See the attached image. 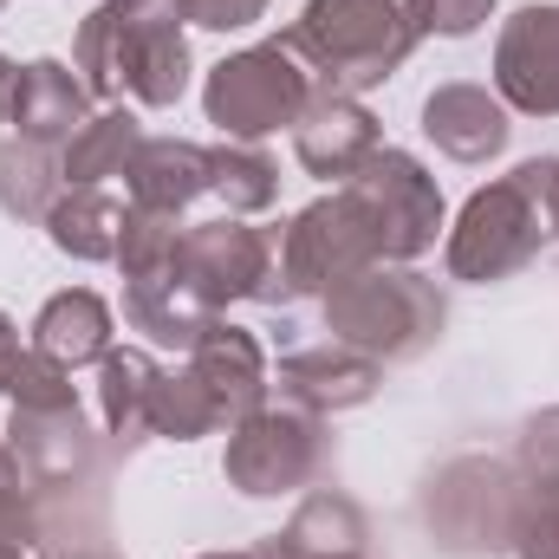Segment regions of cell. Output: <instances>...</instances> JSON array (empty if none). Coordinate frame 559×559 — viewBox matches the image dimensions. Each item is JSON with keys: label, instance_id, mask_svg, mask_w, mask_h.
I'll return each instance as SVG.
<instances>
[{"label": "cell", "instance_id": "6da1fadb", "mask_svg": "<svg viewBox=\"0 0 559 559\" xmlns=\"http://www.w3.org/2000/svg\"><path fill=\"white\" fill-rule=\"evenodd\" d=\"M189 0H98L79 20L72 66L92 98H138L143 111H169L189 92Z\"/></svg>", "mask_w": 559, "mask_h": 559}, {"label": "cell", "instance_id": "7a4b0ae2", "mask_svg": "<svg viewBox=\"0 0 559 559\" xmlns=\"http://www.w3.org/2000/svg\"><path fill=\"white\" fill-rule=\"evenodd\" d=\"M280 39L306 59L319 92L358 98L411 66L423 33L404 0H306Z\"/></svg>", "mask_w": 559, "mask_h": 559}, {"label": "cell", "instance_id": "3957f363", "mask_svg": "<svg viewBox=\"0 0 559 559\" xmlns=\"http://www.w3.org/2000/svg\"><path fill=\"white\" fill-rule=\"evenodd\" d=\"M319 306H325V332L378 365H417L449 325L442 286L397 261H371L365 274L338 280Z\"/></svg>", "mask_w": 559, "mask_h": 559}, {"label": "cell", "instance_id": "277c9868", "mask_svg": "<svg viewBox=\"0 0 559 559\" xmlns=\"http://www.w3.org/2000/svg\"><path fill=\"white\" fill-rule=\"evenodd\" d=\"M312 92L319 85H312L306 59L286 39H261V46H241L222 66H209L202 118L228 143H261V138H274V131H293L299 111L312 105Z\"/></svg>", "mask_w": 559, "mask_h": 559}, {"label": "cell", "instance_id": "5b68a950", "mask_svg": "<svg viewBox=\"0 0 559 559\" xmlns=\"http://www.w3.org/2000/svg\"><path fill=\"white\" fill-rule=\"evenodd\" d=\"M338 189L358 202V215H365V228H371L378 261L411 267L417 254H429V248H436V235L449 228L436 176L423 169V156L397 150V143L371 150V156H365V163H358Z\"/></svg>", "mask_w": 559, "mask_h": 559}, {"label": "cell", "instance_id": "8992f818", "mask_svg": "<svg viewBox=\"0 0 559 559\" xmlns=\"http://www.w3.org/2000/svg\"><path fill=\"white\" fill-rule=\"evenodd\" d=\"M547 248V222L527 195L521 176H501L488 189H475L462 202V215L449 222L442 235V267L462 286H495V280H514L521 267H534Z\"/></svg>", "mask_w": 559, "mask_h": 559}, {"label": "cell", "instance_id": "52a82bcc", "mask_svg": "<svg viewBox=\"0 0 559 559\" xmlns=\"http://www.w3.org/2000/svg\"><path fill=\"white\" fill-rule=\"evenodd\" d=\"M371 261H378V248H371V228H365L358 202L345 189H332V195L306 202L274 235V286H267V306L325 299L338 280L365 274Z\"/></svg>", "mask_w": 559, "mask_h": 559}, {"label": "cell", "instance_id": "ba28073f", "mask_svg": "<svg viewBox=\"0 0 559 559\" xmlns=\"http://www.w3.org/2000/svg\"><path fill=\"white\" fill-rule=\"evenodd\" d=\"M325 417H306L293 404H261L254 417L228 429L222 449V475L235 495L248 501H280V495H306L325 475Z\"/></svg>", "mask_w": 559, "mask_h": 559}, {"label": "cell", "instance_id": "9c48e42d", "mask_svg": "<svg viewBox=\"0 0 559 559\" xmlns=\"http://www.w3.org/2000/svg\"><path fill=\"white\" fill-rule=\"evenodd\" d=\"M514 508H521L514 462H481V455L449 462L423 495V521L455 554H501L514 540Z\"/></svg>", "mask_w": 559, "mask_h": 559}, {"label": "cell", "instance_id": "30bf717a", "mask_svg": "<svg viewBox=\"0 0 559 559\" xmlns=\"http://www.w3.org/2000/svg\"><path fill=\"white\" fill-rule=\"evenodd\" d=\"M176 274L189 280L215 312H228L235 299H267V286H274V235L248 228V215L189 222L182 248H176Z\"/></svg>", "mask_w": 559, "mask_h": 559}, {"label": "cell", "instance_id": "8fae6325", "mask_svg": "<svg viewBox=\"0 0 559 559\" xmlns=\"http://www.w3.org/2000/svg\"><path fill=\"white\" fill-rule=\"evenodd\" d=\"M495 98L521 118H559V7L534 0L495 33Z\"/></svg>", "mask_w": 559, "mask_h": 559}, {"label": "cell", "instance_id": "7c38bea8", "mask_svg": "<svg viewBox=\"0 0 559 559\" xmlns=\"http://www.w3.org/2000/svg\"><path fill=\"white\" fill-rule=\"evenodd\" d=\"M7 449H13V462L26 468V481L39 495H72L98 468V436H92L79 404H66V411H13Z\"/></svg>", "mask_w": 559, "mask_h": 559}, {"label": "cell", "instance_id": "4fadbf2b", "mask_svg": "<svg viewBox=\"0 0 559 559\" xmlns=\"http://www.w3.org/2000/svg\"><path fill=\"white\" fill-rule=\"evenodd\" d=\"M378 384H384V365H378V358H365V352H352V345H338V338L286 352V358H280V371H274L280 404H293V411H306V417L358 411V404H371V397H378Z\"/></svg>", "mask_w": 559, "mask_h": 559}, {"label": "cell", "instance_id": "5bb4252c", "mask_svg": "<svg viewBox=\"0 0 559 559\" xmlns=\"http://www.w3.org/2000/svg\"><path fill=\"white\" fill-rule=\"evenodd\" d=\"M371 150H384V131H378V118H371L358 98H345V92H312V105H306L299 124H293V156H299L306 176H319V182L338 189Z\"/></svg>", "mask_w": 559, "mask_h": 559}, {"label": "cell", "instance_id": "9a60e30c", "mask_svg": "<svg viewBox=\"0 0 559 559\" xmlns=\"http://www.w3.org/2000/svg\"><path fill=\"white\" fill-rule=\"evenodd\" d=\"M189 371L209 384V397H215V411H222L228 429L241 417H254V411L267 404V391H274V371H267L261 338H254L248 325H235V319H215V325L195 338Z\"/></svg>", "mask_w": 559, "mask_h": 559}, {"label": "cell", "instance_id": "2e32d148", "mask_svg": "<svg viewBox=\"0 0 559 559\" xmlns=\"http://www.w3.org/2000/svg\"><path fill=\"white\" fill-rule=\"evenodd\" d=\"M423 138L436 143L449 163H488L514 138V111L495 98V85L455 79V85H436L423 98Z\"/></svg>", "mask_w": 559, "mask_h": 559}, {"label": "cell", "instance_id": "e0dca14e", "mask_svg": "<svg viewBox=\"0 0 559 559\" xmlns=\"http://www.w3.org/2000/svg\"><path fill=\"white\" fill-rule=\"evenodd\" d=\"M371 547V521L365 508L345 495V488H312L299 495L293 521L267 534L261 547H248L254 559H345V554H365Z\"/></svg>", "mask_w": 559, "mask_h": 559}, {"label": "cell", "instance_id": "ac0fdd59", "mask_svg": "<svg viewBox=\"0 0 559 559\" xmlns=\"http://www.w3.org/2000/svg\"><path fill=\"white\" fill-rule=\"evenodd\" d=\"M156 384H163V365L150 352H138V345L105 352V365H98V423H105L118 455H131L156 436Z\"/></svg>", "mask_w": 559, "mask_h": 559}, {"label": "cell", "instance_id": "d6986e66", "mask_svg": "<svg viewBox=\"0 0 559 559\" xmlns=\"http://www.w3.org/2000/svg\"><path fill=\"white\" fill-rule=\"evenodd\" d=\"M124 189H131V209L189 215V202L209 195V150L189 138H143L124 169Z\"/></svg>", "mask_w": 559, "mask_h": 559}, {"label": "cell", "instance_id": "ffe728a7", "mask_svg": "<svg viewBox=\"0 0 559 559\" xmlns=\"http://www.w3.org/2000/svg\"><path fill=\"white\" fill-rule=\"evenodd\" d=\"M222 312L176 274H150V280H124V325L143 332L150 345H169V352H195V338L215 325Z\"/></svg>", "mask_w": 559, "mask_h": 559}, {"label": "cell", "instance_id": "44dd1931", "mask_svg": "<svg viewBox=\"0 0 559 559\" xmlns=\"http://www.w3.org/2000/svg\"><path fill=\"white\" fill-rule=\"evenodd\" d=\"M92 111H98V105H92V85H85L66 59H33V66H20V111H13L20 138L66 150V138H72Z\"/></svg>", "mask_w": 559, "mask_h": 559}, {"label": "cell", "instance_id": "7402d4cb", "mask_svg": "<svg viewBox=\"0 0 559 559\" xmlns=\"http://www.w3.org/2000/svg\"><path fill=\"white\" fill-rule=\"evenodd\" d=\"M111 332H118V319H111V306H105L92 286H66V293H52V299L39 306V319H33V345H39L46 358H59L66 371H79V365H105Z\"/></svg>", "mask_w": 559, "mask_h": 559}, {"label": "cell", "instance_id": "603a6c76", "mask_svg": "<svg viewBox=\"0 0 559 559\" xmlns=\"http://www.w3.org/2000/svg\"><path fill=\"white\" fill-rule=\"evenodd\" d=\"M124 215H131V209H124L118 195H105V189H66V195L52 202V215H46V241H52L66 261L98 267V261H118Z\"/></svg>", "mask_w": 559, "mask_h": 559}, {"label": "cell", "instance_id": "cb8c5ba5", "mask_svg": "<svg viewBox=\"0 0 559 559\" xmlns=\"http://www.w3.org/2000/svg\"><path fill=\"white\" fill-rule=\"evenodd\" d=\"M138 143H143L138 111H124V105L92 111V118L66 138V150H59V163H66V189H105L111 176L131 169Z\"/></svg>", "mask_w": 559, "mask_h": 559}, {"label": "cell", "instance_id": "d4e9b609", "mask_svg": "<svg viewBox=\"0 0 559 559\" xmlns=\"http://www.w3.org/2000/svg\"><path fill=\"white\" fill-rule=\"evenodd\" d=\"M59 195H66V163H59L52 143H33V138L0 143V215H13L26 228H46Z\"/></svg>", "mask_w": 559, "mask_h": 559}, {"label": "cell", "instance_id": "484cf974", "mask_svg": "<svg viewBox=\"0 0 559 559\" xmlns=\"http://www.w3.org/2000/svg\"><path fill=\"white\" fill-rule=\"evenodd\" d=\"M209 195L228 215H261L280 202V169L261 143H209Z\"/></svg>", "mask_w": 559, "mask_h": 559}, {"label": "cell", "instance_id": "4316f807", "mask_svg": "<svg viewBox=\"0 0 559 559\" xmlns=\"http://www.w3.org/2000/svg\"><path fill=\"white\" fill-rule=\"evenodd\" d=\"M0 397H7L13 411H66V404H79L72 371H66L59 358H46L39 345H20V352L0 365Z\"/></svg>", "mask_w": 559, "mask_h": 559}, {"label": "cell", "instance_id": "83f0119b", "mask_svg": "<svg viewBox=\"0 0 559 559\" xmlns=\"http://www.w3.org/2000/svg\"><path fill=\"white\" fill-rule=\"evenodd\" d=\"M215 429H228V423L215 411L209 384L189 365L182 371H163V384H156V436L163 442H195V436H215Z\"/></svg>", "mask_w": 559, "mask_h": 559}, {"label": "cell", "instance_id": "f1b7e54d", "mask_svg": "<svg viewBox=\"0 0 559 559\" xmlns=\"http://www.w3.org/2000/svg\"><path fill=\"white\" fill-rule=\"evenodd\" d=\"M182 215H156V209H131L124 215V241H118V274L124 280H150L176 267V248H182Z\"/></svg>", "mask_w": 559, "mask_h": 559}, {"label": "cell", "instance_id": "f546056e", "mask_svg": "<svg viewBox=\"0 0 559 559\" xmlns=\"http://www.w3.org/2000/svg\"><path fill=\"white\" fill-rule=\"evenodd\" d=\"M46 540V514H39V488L26 481V468L13 462L7 436H0V547L7 554H26Z\"/></svg>", "mask_w": 559, "mask_h": 559}, {"label": "cell", "instance_id": "4dcf8cb0", "mask_svg": "<svg viewBox=\"0 0 559 559\" xmlns=\"http://www.w3.org/2000/svg\"><path fill=\"white\" fill-rule=\"evenodd\" d=\"M521 475V468H514ZM514 559H559V481L521 475V508H514Z\"/></svg>", "mask_w": 559, "mask_h": 559}, {"label": "cell", "instance_id": "1f68e13d", "mask_svg": "<svg viewBox=\"0 0 559 559\" xmlns=\"http://www.w3.org/2000/svg\"><path fill=\"white\" fill-rule=\"evenodd\" d=\"M404 7H411L417 33H436V39H468L495 13V0H404Z\"/></svg>", "mask_w": 559, "mask_h": 559}, {"label": "cell", "instance_id": "d6a6232c", "mask_svg": "<svg viewBox=\"0 0 559 559\" xmlns=\"http://www.w3.org/2000/svg\"><path fill=\"white\" fill-rule=\"evenodd\" d=\"M514 468H521V475H534V481H559V411H540V417L521 429Z\"/></svg>", "mask_w": 559, "mask_h": 559}, {"label": "cell", "instance_id": "836d02e7", "mask_svg": "<svg viewBox=\"0 0 559 559\" xmlns=\"http://www.w3.org/2000/svg\"><path fill=\"white\" fill-rule=\"evenodd\" d=\"M254 20H267V0H189V26L202 33H248Z\"/></svg>", "mask_w": 559, "mask_h": 559}, {"label": "cell", "instance_id": "e575fe53", "mask_svg": "<svg viewBox=\"0 0 559 559\" xmlns=\"http://www.w3.org/2000/svg\"><path fill=\"white\" fill-rule=\"evenodd\" d=\"M514 176L527 182V195H534V209H540V222H547V248H559V156H534V163H521Z\"/></svg>", "mask_w": 559, "mask_h": 559}, {"label": "cell", "instance_id": "d590c367", "mask_svg": "<svg viewBox=\"0 0 559 559\" xmlns=\"http://www.w3.org/2000/svg\"><path fill=\"white\" fill-rule=\"evenodd\" d=\"M13 111H20V66L0 52V124H13Z\"/></svg>", "mask_w": 559, "mask_h": 559}, {"label": "cell", "instance_id": "8d00e7d4", "mask_svg": "<svg viewBox=\"0 0 559 559\" xmlns=\"http://www.w3.org/2000/svg\"><path fill=\"white\" fill-rule=\"evenodd\" d=\"M20 352V325H13V312H0V365Z\"/></svg>", "mask_w": 559, "mask_h": 559}, {"label": "cell", "instance_id": "74e56055", "mask_svg": "<svg viewBox=\"0 0 559 559\" xmlns=\"http://www.w3.org/2000/svg\"><path fill=\"white\" fill-rule=\"evenodd\" d=\"M52 559H118V554H52Z\"/></svg>", "mask_w": 559, "mask_h": 559}, {"label": "cell", "instance_id": "f35d334b", "mask_svg": "<svg viewBox=\"0 0 559 559\" xmlns=\"http://www.w3.org/2000/svg\"><path fill=\"white\" fill-rule=\"evenodd\" d=\"M195 559H254V554H195Z\"/></svg>", "mask_w": 559, "mask_h": 559}, {"label": "cell", "instance_id": "ab89813d", "mask_svg": "<svg viewBox=\"0 0 559 559\" xmlns=\"http://www.w3.org/2000/svg\"><path fill=\"white\" fill-rule=\"evenodd\" d=\"M0 559H26V554H7V547H0Z\"/></svg>", "mask_w": 559, "mask_h": 559}, {"label": "cell", "instance_id": "60d3db41", "mask_svg": "<svg viewBox=\"0 0 559 559\" xmlns=\"http://www.w3.org/2000/svg\"><path fill=\"white\" fill-rule=\"evenodd\" d=\"M345 559H371V554H345Z\"/></svg>", "mask_w": 559, "mask_h": 559}, {"label": "cell", "instance_id": "b9f144b4", "mask_svg": "<svg viewBox=\"0 0 559 559\" xmlns=\"http://www.w3.org/2000/svg\"><path fill=\"white\" fill-rule=\"evenodd\" d=\"M0 7H7V0H0Z\"/></svg>", "mask_w": 559, "mask_h": 559}]
</instances>
